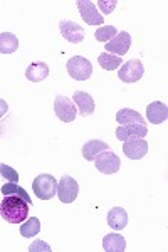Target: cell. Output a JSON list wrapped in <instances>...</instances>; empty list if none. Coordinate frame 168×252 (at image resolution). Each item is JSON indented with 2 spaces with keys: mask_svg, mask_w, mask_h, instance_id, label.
<instances>
[{
  "mask_svg": "<svg viewBox=\"0 0 168 252\" xmlns=\"http://www.w3.org/2000/svg\"><path fill=\"white\" fill-rule=\"evenodd\" d=\"M29 205L26 200L15 195H3L0 202V215L9 223H22L29 217Z\"/></svg>",
  "mask_w": 168,
  "mask_h": 252,
  "instance_id": "cell-1",
  "label": "cell"
},
{
  "mask_svg": "<svg viewBox=\"0 0 168 252\" xmlns=\"http://www.w3.org/2000/svg\"><path fill=\"white\" fill-rule=\"evenodd\" d=\"M32 192L37 195L40 200H51L57 193V180L49 173H40L32 182Z\"/></svg>",
  "mask_w": 168,
  "mask_h": 252,
  "instance_id": "cell-2",
  "label": "cell"
},
{
  "mask_svg": "<svg viewBox=\"0 0 168 252\" xmlns=\"http://www.w3.org/2000/svg\"><path fill=\"white\" fill-rule=\"evenodd\" d=\"M67 74L76 81H86L93 76V64L83 56H74L66 64Z\"/></svg>",
  "mask_w": 168,
  "mask_h": 252,
  "instance_id": "cell-3",
  "label": "cell"
},
{
  "mask_svg": "<svg viewBox=\"0 0 168 252\" xmlns=\"http://www.w3.org/2000/svg\"><path fill=\"white\" fill-rule=\"evenodd\" d=\"M54 113L63 123H72L77 116L76 104L72 103L71 97L63 94H57L54 97Z\"/></svg>",
  "mask_w": 168,
  "mask_h": 252,
  "instance_id": "cell-4",
  "label": "cell"
},
{
  "mask_svg": "<svg viewBox=\"0 0 168 252\" xmlns=\"http://www.w3.org/2000/svg\"><path fill=\"white\" fill-rule=\"evenodd\" d=\"M143 74H145V67L140 59H130L128 63L121 64L120 71H118V78L123 83H138Z\"/></svg>",
  "mask_w": 168,
  "mask_h": 252,
  "instance_id": "cell-5",
  "label": "cell"
},
{
  "mask_svg": "<svg viewBox=\"0 0 168 252\" xmlns=\"http://www.w3.org/2000/svg\"><path fill=\"white\" fill-rule=\"evenodd\" d=\"M77 193H79V185L72 177L69 175H64L59 182H57V197L63 204H72V202L77 198Z\"/></svg>",
  "mask_w": 168,
  "mask_h": 252,
  "instance_id": "cell-6",
  "label": "cell"
},
{
  "mask_svg": "<svg viewBox=\"0 0 168 252\" xmlns=\"http://www.w3.org/2000/svg\"><path fill=\"white\" fill-rule=\"evenodd\" d=\"M94 166L100 170L101 173L104 175H113L120 170L121 166V160L116 153H113L111 150H106V152H101L100 155L94 158Z\"/></svg>",
  "mask_w": 168,
  "mask_h": 252,
  "instance_id": "cell-7",
  "label": "cell"
},
{
  "mask_svg": "<svg viewBox=\"0 0 168 252\" xmlns=\"http://www.w3.org/2000/svg\"><path fill=\"white\" fill-rule=\"evenodd\" d=\"M76 5L81 17L88 26H103L104 17L98 12V7L94 2H91V0H77Z\"/></svg>",
  "mask_w": 168,
  "mask_h": 252,
  "instance_id": "cell-8",
  "label": "cell"
},
{
  "mask_svg": "<svg viewBox=\"0 0 168 252\" xmlns=\"http://www.w3.org/2000/svg\"><path fill=\"white\" fill-rule=\"evenodd\" d=\"M130 47H131V35L128 34V32L121 31V32H118V34L114 35L109 42H106L104 52L121 58V56H125L126 52L130 51Z\"/></svg>",
  "mask_w": 168,
  "mask_h": 252,
  "instance_id": "cell-9",
  "label": "cell"
},
{
  "mask_svg": "<svg viewBox=\"0 0 168 252\" xmlns=\"http://www.w3.org/2000/svg\"><path fill=\"white\" fill-rule=\"evenodd\" d=\"M59 32L61 35L71 44H81L84 39V29L79 24L72 22L69 19H64L59 22Z\"/></svg>",
  "mask_w": 168,
  "mask_h": 252,
  "instance_id": "cell-10",
  "label": "cell"
},
{
  "mask_svg": "<svg viewBox=\"0 0 168 252\" xmlns=\"http://www.w3.org/2000/svg\"><path fill=\"white\" fill-rule=\"evenodd\" d=\"M123 153L130 160H141L148 153V141L145 138H131L123 143Z\"/></svg>",
  "mask_w": 168,
  "mask_h": 252,
  "instance_id": "cell-11",
  "label": "cell"
},
{
  "mask_svg": "<svg viewBox=\"0 0 168 252\" xmlns=\"http://www.w3.org/2000/svg\"><path fill=\"white\" fill-rule=\"evenodd\" d=\"M72 103L76 104V109L79 111V115L83 118H88L91 116L94 113V99L91 94H88V93L84 91H76L74 94H72Z\"/></svg>",
  "mask_w": 168,
  "mask_h": 252,
  "instance_id": "cell-12",
  "label": "cell"
},
{
  "mask_svg": "<svg viewBox=\"0 0 168 252\" xmlns=\"http://www.w3.org/2000/svg\"><path fill=\"white\" fill-rule=\"evenodd\" d=\"M148 133L146 125H120L116 128V138L120 141L131 140V138H145Z\"/></svg>",
  "mask_w": 168,
  "mask_h": 252,
  "instance_id": "cell-13",
  "label": "cell"
},
{
  "mask_svg": "<svg viewBox=\"0 0 168 252\" xmlns=\"http://www.w3.org/2000/svg\"><path fill=\"white\" fill-rule=\"evenodd\" d=\"M146 120L153 125H162L168 120V108L162 101H153L146 106Z\"/></svg>",
  "mask_w": 168,
  "mask_h": 252,
  "instance_id": "cell-14",
  "label": "cell"
},
{
  "mask_svg": "<svg viewBox=\"0 0 168 252\" xmlns=\"http://www.w3.org/2000/svg\"><path fill=\"white\" fill-rule=\"evenodd\" d=\"M106 222L113 230H123L128 225V214H126V210L123 207H113L108 212Z\"/></svg>",
  "mask_w": 168,
  "mask_h": 252,
  "instance_id": "cell-15",
  "label": "cell"
},
{
  "mask_svg": "<svg viewBox=\"0 0 168 252\" xmlns=\"http://www.w3.org/2000/svg\"><path fill=\"white\" fill-rule=\"evenodd\" d=\"M106 150H111L108 146V143H104V141H101V140H89L88 143H84L81 152H83L84 160L93 161L101 152H106Z\"/></svg>",
  "mask_w": 168,
  "mask_h": 252,
  "instance_id": "cell-16",
  "label": "cell"
},
{
  "mask_svg": "<svg viewBox=\"0 0 168 252\" xmlns=\"http://www.w3.org/2000/svg\"><path fill=\"white\" fill-rule=\"evenodd\" d=\"M116 121L120 125H146L145 118L136 109H130V108H121L116 113Z\"/></svg>",
  "mask_w": 168,
  "mask_h": 252,
  "instance_id": "cell-17",
  "label": "cell"
},
{
  "mask_svg": "<svg viewBox=\"0 0 168 252\" xmlns=\"http://www.w3.org/2000/svg\"><path fill=\"white\" fill-rule=\"evenodd\" d=\"M49 76V66L46 63H32L26 69V78L31 83H40Z\"/></svg>",
  "mask_w": 168,
  "mask_h": 252,
  "instance_id": "cell-18",
  "label": "cell"
},
{
  "mask_svg": "<svg viewBox=\"0 0 168 252\" xmlns=\"http://www.w3.org/2000/svg\"><path fill=\"white\" fill-rule=\"evenodd\" d=\"M103 249L106 252H125L126 251V241L121 234H108L103 239Z\"/></svg>",
  "mask_w": 168,
  "mask_h": 252,
  "instance_id": "cell-19",
  "label": "cell"
},
{
  "mask_svg": "<svg viewBox=\"0 0 168 252\" xmlns=\"http://www.w3.org/2000/svg\"><path fill=\"white\" fill-rule=\"evenodd\" d=\"M19 47V39L14 32H0V52L12 54Z\"/></svg>",
  "mask_w": 168,
  "mask_h": 252,
  "instance_id": "cell-20",
  "label": "cell"
},
{
  "mask_svg": "<svg viewBox=\"0 0 168 252\" xmlns=\"http://www.w3.org/2000/svg\"><path fill=\"white\" fill-rule=\"evenodd\" d=\"M0 193L2 195H15V197H20L22 200H26L29 205H32L31 195H29L20 185L14 184V182H7V184H3L2 187H0Z\"/></svg>",
  "mask_w": 168,
  "mask_h": 252,
  "instance_id": "cell-21",
  "label": "cell"
},
{
  "mask_svg": "<svg viewBox=\"0 0 168 252\" xmlns=\"http://www.w3.org/2000/svg\"><path fill=\"white\" fill-rule=\"evenodd\" d=\"M40 232V220L37 217H27L20 225V235L22 237H34Z\"/></svg>",
  "mask_w": 168,
  "mask_h": 252,
  "instance_id": "cell-22",
  "label": "cell"
},
{
  "mask_svg": "<svg viewBox=\"0 0 168 252\" xmlns=\"http://www.w3.org/2000/svg\"><path fill=\"white\" fill-rule=\"evenodd\" d=\"M98 63L100 66L104 69V71H114L121 66V58L114 54H108V52H103V54L98 56Z\"/></svg>",
  "mask_w": 168,
  "mask_h": 252,
  "instance_id": "cell-23",
  "label": "cell"
},
{
  "mask_svg": "<svg viewBox=\"0 0 168 252\" xmlns=\"http://www.w3.org/2000/svg\"><path fill=\"white\" fill-rule=\"evenodd\" d=\"M118 34V31H116V27L114 26H103V27H100L96 32H94V37H96L98 42H109L114 35Z\"/></svg>",
  "mask_w": 168,
  "mask_h": 252,
  "instance_id": "cell-24",
  "label": "cell"
},
{
  "mask_svg": "<svg viewBox=\"0 0 168 252\" xmlns=\"http://www.w3.org/2000/svg\"><path fill=\"white\" fill-rule=\"evenodd\" d=\"M0 177L7 182H14V184H17L19 182V173L15 172L12 166L5 165V163H0Z\"/></svg>",
  "mask_w": 168,
  "mask_h": 252,
  "instance_id": "cell-25",
  "label": "cell"
},
{
  "mask_svg": "<svg viewBox=\"0 0 168 252\" xmlns=\"http://www.w3.org/2000/svg\"><path fill=\"white\" fill-rule=\"evenodd\" d=\"M116 5H118V0H98V2H96V7L103 12L104 15L111 14V12L116 9ZM103 14H101V15H103Z\"/></svg>",
  "mask_w": 168,
  "mask_h": 252,
  "instance_id": "cell-26",
  "label": "cell"
},
{
  "mask_svg": "<svg viewBox=\"0 0 168 252\" xmlns=\"http://www.w3.org/2000/svg\"><path fill=\"white\" fill-rule=\"evenodd\" d=\"M37 251H46V252H51L52 249L49 247V244L42 242V241H35L31 244V247H29V252H37Z\"/></svg>",
  "mask_w": 168,
  "mask_h": 252,
  "instance_id": "cell-27",
  "label": "cell"
},
{
  "mask_svg": "<svg viewBox=\"0 0 168 252\" xmlns=\"http://www.w3.org/2000/svg\"><path fill=\"white\" fill-rule=\"evenodd\" d=\"M9 111V104H7L5 99H0V118L5 116V113Z\"/></svg>",
  "mask_w": 168,
  "mask_h": 252,
  "instance_id": "cell-28",
  "label": "cell"
}]
</instances>
